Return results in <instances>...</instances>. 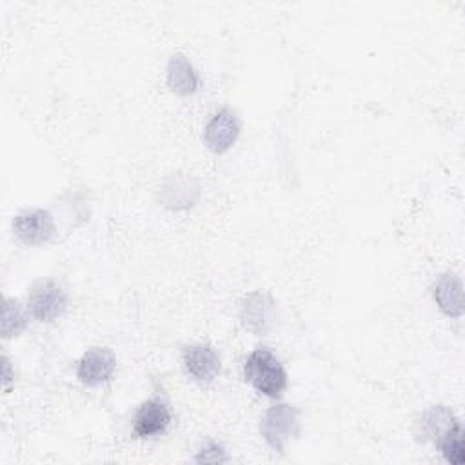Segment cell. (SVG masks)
Masks as SVG:
<instances>
[{"label":"cell","instance_id":"cell-3","mask_svg":"<svg viewBox=\"0 0 465 465\" xmlns=\"http://www.w3.org/2000/svg\"><path fill=\"white\" fill-rule=\"evenodd\" d=\"M67 309V294L54 280L36 282L27 294V312L38 322H54Z\"/></svg>","mask_w":465,"mask_h":465},{"label":"cell","instance_id":"cell-5","mask_svg":"<svg viewBox=\"0 0 465 465\" xmlns=\"http://www.w3.org/2000/svg\"><path fill=\"white\" fill-rule=\"evenodd\" d=\"M13 231L25 245H44L56 234L54 218L44 209H29L15 216Z\"/></svg>","mask_w":465,"mask_h":465},{"label":"cell","instance_id":"cell-17","mask_svg":"<svg viewBox=\"0 0 465 465\" xmlns=\"http://www.w3.org/2000/svg\"><path fill=\"white\" fill-rule=\"evenodd\" d=\"M9 380H11V376H9V360L4 356V385L5 387H9Z\"/></svg>","mask_w":465,"mask_h":465},{"label":"cell","instance_id":"cell-7","mask_svg":"<svg viewBox=\"0 0 465 465\" xmlns=\"http://www.w3.org/2000/svg\"><path fill=\"white\" fill-rule=\"evenodd\" d=\"M200 183L196 178L183 173L171 174L163 180L158 191L160 203L171 211H183L200 200Z\"/></svg>","mask_w":465,"mask_h":465},{"label":"cell","instance_id":"cell-15","mask_svg":"<svg viewBox=\"0 0 465 465\" xmlns=\"http://www.w3.org/2000/svg\"><path fill=\"white\" fill-rule=\"evenodd\" d=\"M27 325V316L18 300L5 298L2 307V336L11 338L18 336Z\"/></svg>","mask_w":465,"mask_h":465},{"label":"cell","instance_id":"cell-2","mask_svg":"<svg viewBox=\"0 0 465 465\" xmlns=\"http://www.w3.org/2000/svg\"><path fill=\"white\" fill-rule=\"evenodd\" d=\"M300 411L289 403H276L269 407L260 421V432L265 443L276 452H282L291 441H294L300 436Z\"/></svg>","mask_w":465,"mask_h":465},{"label":"cell","instance_id":"cell-14","mask_svg":"<svg viewBox=\"0 0 465 465\" xmlns=\"http://www.w3.org/2000/svg\"><path fill=\"white\" fill-rule=\"evenodd\" d=\"M463 425L458 421L454 427H450L443 438L438 441L436 447H440L445 460L452 465H461L465 461V443H463Z\"/></svg>","mask_w":465,"mask_h":465},{"label":"cell","instance_id":"cell-11","mask_svg":"<svg viewBox=\"0 0 465 465\" xmlns=\"http://www.w3.org/2000/svg\"><path fill=\"white\" fill-rule=\"evenodd\" d=\"M432 296L445 316L460 318L463 314V283L456 272H443L434 283Z\"/></svg>","mask_w":465,"mask_h":465},{"label":"cell","instance_id":"cell-9","mask_svg":"<svg viewBox=\"0 0 465 465\" xmlns=\"http://www.w3.org/2000/svg\"><path fill=\"white\" fill-rule=\"evenodd\" d=\"M183 371L196 381H213L222 369L216 349L209 343H193L183 349L182 354Z\"/></svg>","mask_w":465,"mask_h":465},{"label":"cell","instance_id":"cell-12","mask_svg":"<svg viewBox=\"0 0 465 465\" xmlns=\"http://www.w3.org/2000/svg\"><path fill=\"white\" fill-rule=\"evenodd\" d=\"M165 78H167V87L180 96L194 94L200 87L198 73L194 71L189 58L183 54H173L169 58Z\"/></svg>","mask_w":465,"mask_h":465},{"label":"cell","instance_id":"cell-16","mask_svg":"<svg viewBox=\"0 0 465 465\" xmlns=\"http://www.w3.org/2000/svg\"><path fill=\"white\" fill-rule=\"evenodd\" d=\"M194 461L198 463H218V461H229V456L225 454V449L214 441H209L205 447L200 449Z\"/></svg>","mask_w":465,"mask_h":465},{"label":"cell","instance_id":"cell-10","mask_svg":"<svg viewBox=\"0 0 465 465\" xmlns=\"http://www.w3.org/2000/svg\"><path fill=\"white\" fill-rule=\"evenodd\" d=\"M171 423V411L162 400L143 401L133 418V432L136 438H153L162 432Z\"/></svg>","mask_w":465,"mask_h":465},{"label":"cell","instance_id":"cell-1","mask_svg":"<svg viewBox=\"0 0 465 465\" xmlns=\"http://www.w3.org/2000/svg\"><path fill=\"white\" fill-rule=\"evenodd\" d=\"M243 380L267 398H280L287 389V372L282 361L265 347H258L247 356Z\"/></svg>","mask_w":465,"mask_h":465},{"label":"cell","instance_id":"cell-13","mask_svg":"<svg viewBox=\"0 0 465 465\" xmlns=\"http://www.w3.org/2000/svg\"><path fill=\"white\" fill-rule=\"evenodd\" d=\"M460 420L454 416V412L445 407V405H434L429 411L423 412L421 421H420V434L423 441H432L434 445H438V441L443 438V434L454 427Z\"/></svg>","mask_w":465,"mask_h":465},{"label":"cell","instance_id":"cell-6","mask_svg":"<svg viewBox=\"0 0 465 465\" xmlns=\"http://www.w3.org/2000/svg\"><path fill=\"white\" fill-rule=\"evenodd\" d=\"M240 120L236 113L229 107H223L213 114V118L207 122L203 129V143L209 151L222 154L229 151L238 136H240Z\"/></svg>","mask_w":465,"mask_h":465},{"label":"cell","instance_id":"cell-4","mask_svg":"<svg viewBox=\"0 0 465 465\" xmlns=\"http://www.w3.org/2000/svg\"><path fill=\"white\" fill-rule=\"evenodd\" d=\"M240 322L258 336L267 334L276 323V302L262 291L247 294L240 303Z\"/></svg>","mask_w":465,"mask_h":465},{"label":"cell","instance_id":"cell-8","mask_svg":"<svg viewBox=\"0 0 465 465\" xmlns=\"http://www.w3.org/2000/svg\"><path fill=\"white\" fill-rule=\"evenodd\" d=\"M114 369V354L105 347H93L80 358L76 365V378L87 387H98L113 378Z\"/></svg>","mask_w":465,"mask_h":465}]
</instances>
